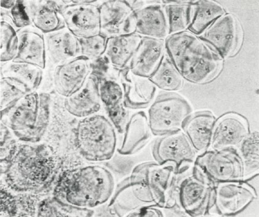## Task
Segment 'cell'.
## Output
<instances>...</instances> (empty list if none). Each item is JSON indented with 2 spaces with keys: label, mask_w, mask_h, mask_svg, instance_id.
<instances>
[{
  "label": "cell",
  "mask_w": 259,
  "mask_h": 217,
  "mask_svg": "<svg viewBox=\"0 0 259 217\" xmlns=\"http://www.w3.org/2000/svg\"><path fill=\"white\" fill-rule=\"evenodd\" d=\"M5 181L12 191L40 192L56 178L58 162L54 151L46 144L23 145L5 167Z\"/></svg>",
  "instance_id": "cell-1"
},
{
  "label": "cell",
  "mask_w": 259,
  "mask_h": 217,
  "mask_svg": "<svg viewBox=\"0 0 259 217\" xmlns=\"http://www.w3.org/2000/svg\"><path fill=\"white\" fill-rule=\"evenodd\" d=\"M114 177L108 169L89 165L64 172L53 195L71 206L93 209L110 199L115 191Z\"/></svg>",
  "instance_id": "cell-2"
},
{
  "label": "cell",
  "mask_w": 259,
  "mask_h": 217,
  "mask_svg": "<svg viewBox=\"0 0 259 217\" xmlns=\"http://www.w3.org/2000/svg\"><path fill=\"white\" fill-rule=\"evenodd\" d=\"M166 52L183 80L201 84L216 75L221 60L209 46L189 31L168 35Z\"/></svg>",
  "instance_id": "cell-3"
},
{
  "label": "cell",
  "mask_w": 259,
  "mask_h": 217,
  "mask_svg": "<svg viewBox=\"0 0 259 217\" xmlns=\"http://www.w3.org/2000/svg\"><path fill=\"white\" fill-rule=\"evenodd\" d=\"M1 113L2 123L19 140L37 143L45 135L51 120L50 94L31 92Z\"/></svg>",
  "instance_id": "cell-4"
},
{
  "label": "cell",
  "mask_w": 259,
  "mask_h": 217,
  "mask_svg": "<svg viewBox=\"0 0 259 217\" xmlns=\"http://www.w3.org/2000/svg\"><path fill=\"white\" fill-rule=\"evenodd\" d=\"M74 141L83 159L93 162L109 160L116 151L117 130L108 117L96 114L78 122Z\"/></svg>",
  "instance_id": "cell-5"
},
{
  "label": "cell",
  "mask_w": 259,
  "mask_h": 217,
  "mask_svg": "<svg viewBox=\"0 0 259 217\" xmlns=\"http://www.w3.org/2000/svg\"><path fill=\"white\" fill-rule=\"evenodd\" d=\"M192 112L189 101L179 94H159L149 106L147 114L151 133L162 136L182 131Z\"/></svg>",
  "instance_id": "cell-6"
},
{
  "label": "cell",
  "mask_w": 259,
  "mask_h": 217,
  "mask_svg": "<svg viewBox=\"0 0 259 217\" xmlns=\"http://www.w3.org/2000/svg\"><path fill=\"white\" fill-rule=\"evenodd\" d=\"M190 173L177 185L178 206L191 216L208 215L214 184L196 165Z\"/></svg>",
  "instance_id": "cell-7"
},
{
  "label": "cell",
  "mask_w": 259,
  "mask_h": 217,
  "mask_svg": "<svg viewBox=\"0 0 259 217\" xmlns=\"http://www.w3.org/2000/svg\"><path fill=\"white\" fill-rule=\"evenodd\" d=\"M194 164L214 184L244 180V165L237 148H209L198 155Z\"/></svg>",
  "instance_id": "cell-8"
},
{
  "label": "cell",
  "mask_w": 259,
  "mask_h": 217,
  "mask_svg": "<svg viewBox=\"0 0 259 217\" xmlns=\"http://www.w3.org/2000/svg\"><path fill=\"white\" fill-rule=\"evenodd\" d=\"M255 189L246 181L214 184L209 215L234 216L244 211L257 198Z\"/></svg>",
  "instance_id": "cell-9"
},
{
  "label": "cell",
  "mask_w": 259,
  "mask_h": 217,
  "mask_svg": "<svg viewBox=\"0 0 259 217\" xmlns=\"http://www.w3.org/2000/svg\"><path fill=\"white\" fill-rule=\"evenodd\" d=\"M135 169L149 185L158 207L172 208L178 205L176 188L179 175L174 165L150 161L139 164Z\"/></svg>",
  "instance_id": "cell-10"
},
{
  "label": "cell",
  "mask_w": 259,
  "mask_h": 217,
  "mask_svg": "<svg viewBox=\"0 0 259 217\" xmlns=\"http://www.w3.org/2000/svg\"><path fill=\"white\" fill-rule=\"evenodd\" d=\"M152 153L158 164L174 165L179 175L189 171L198 155L183 130L160 136L155 142Z\"/></svg>",
  "instance_id": "cell-11"
},
{
  "label": "cell",
  "mask_w": 259,
  "mask_h": 217,
  "mask_svg": "<svg viewBox=\"0 0 259 217\" xmlns=\"http://www.w3.org/2000/svg\"><path fill=\"white\" fill-rule=\"evenodd\" d=\"M61 3L59 13L64 25L78 38L101 34L100 11L97 1H67Z\"/></svg>",
  "instance_id": "cell-12"
},
{
  "label": "cell",
  "mask_w": 259,
  "mask_h": 217,
  "mask_svg": "<svg viewBox=\"0 0 259 217\" xmlns=\"http://www.w3.org/2000/svg\"><path fill=\"white\" fill-rule=\"evenodd\" d=\"M111 68L108 72L96 74L99 80V95L107 116L119 133H123L129 116L123 104L124 92L119 78V70Z\"/></svg>",
  "instance_id": "cell-13"
},
{
  "label": "cell",
  "mask_w": 259,
  "mask_h": 217,
  "mask_svg": "<svg viewBox=\"0 0 259 217\" xmlns=\"http://www.w3.org/2000/svg\"><path fill=\"white\" fill-rule=\"evenodd\" d=\"M99 11L101 34L107 38L135 33V12L128 1L104 2Z\"/></svg>",
  "instance_id": "cell-14"
},
{
  "label": "cell",
  "mask_w": 259,
  "mask_h": 217,
  "mask_svg": "<svg viewBox=\"0 0 259 217\" xmlns=\"http://www.w3.org/2000/svg\"><path fill=\"white\" fill-rule=\"evenodd\" d=\"M93 71V62L82 56L55 67L52 76L55 92L64 98L72 95L84 85Z\"/></svg>",
  "instance_id": "cell-15"
},
{
  "label": "cell",
  "mask_w": 259,
  "mask_h": 217,
  "mask_svg": "<svg viewBox=\"0 0 259 217\" xmlns=\"http://www.w3.org/2000/svg\"><path fill=\"white\" fill-rule=\"evenodd\" d=\"M200 39L208 43L222 58L232 56L237 48L240 31L236 18L225 14L201 34Z\"/></svg>",
  "instance_id": "cell-16"
},
{
  "label": "cell",
  "mask_w": 259,
  "mask_h": 217,
  "mask_svg": "<svg viewBox=\"0 0 259 217\" xmlns=\"http://www.w3.org/2000/svg\"><path fill=\"white\" fill-rule=\"evenodd\" d=\"M118 75L124 92L125 108L144 109L152 103L157 88L149 78L137 76L128 68L119 70Z\"/></svg>",
  "instance_id": "cell-17"
},
{
  "label": "cell",
  "mask_w": 259,
  "mask_h": 217,
  "mask_svg": "<svg viewBox=\"0 0 259 217\" xmlns=\"http://www.w3.org/2000/svg\"><path fill=\"white\" fill-rule=\"evenodd\" d=\"M47 66L55 67L81 56L79 38L65 26L45 34Z\"/></svg>",
  "instance_id": "cell-18"
},
{
  "label": "cell",
  "mask_w": 259,
  "mask_h": 217,
  "mask_svg": "<svg viewBox=\"0 0 259 217\" xmlns=\"http://www.w3.org/2000/svg\"><path fill=\"white\" fill-rule=\"evenodd\" d=\"M63 106L70 116L81 119L98 114L102 106L98 77L92 73L80 89L65 98Z\"/></svg>",
  "instance_id": "cell-19"
},
{
  "label": "cell",
  "mask_w": 259,
  "mask_h": 217,
  "mask_svg": "<svg viewBox=\"0 0 259 217\" xmlns=\"http://www.w3.org/2000/svg\"><path fill=\"white\" fill-rule=\"evenodd\" d=\"M166 53L164 39L143 37L127 68L137 76L150 78Z\"/></svg>",
  "instance_id": "cell-20"
},
{
  "label": "cell",
  "mask_w": 259,
  "mask_h": 217,
  "mask_svg": "<svg viewBox=\"0 0 259 217\" xmlns=\"http://www.w3.org/2000/svg\"><path fill=\"white\" fill-rule=\"evenodd\" d=\"M249 133L244 118L236 114H226L215 123L210 148H237Z\"/></svg>",
  "instance_id": "cell-21"
},
{
  "label": "cell",
  "mask_w": 259,
  "mask_h": 217,
  "mask_svg": "<svg viewBox=\"0 0 259 217\" xmlns=\"http://www.w3.org/2000/svg\"><path fill=\"white\" fill-rule=\"evenodd\" d=\"M121 147L117 150L119 154L131 156L141 151L151 138L148 117L146 112L134 113L127 120L123 131Z\"/></svg>",
  "instance_id": "cell-22"
},
{
  "label": "cell",
  "mask_w": 259,
  "mask_h": 217,
  "mask_svg": "<svg viewBox=\"0 0 259 217\" xmlns=\"http://www.w3.org/2000/svg\"><path fill=\"white\" fill-rule=\"evenodd\" d=\"M19 52L13 61L30 63L45 70L47 55L45 34L33 26L17 30Z\"/></svg>",
  "instance_id": "cell-23"
},
{
  "label": "cell",
  "mask_w": 259,
  "mask_h": 217,
  "mask_svg": "<svg viewBox=\"0 0 259 217\" xmlns=\"http://www.w3.org/2000/svg\"><path fill=\"white\" fill-rule=\"evenodd\" d=\"M216 122L212 112L204 111L191 114L183 125L182 130L198 155L210 148Z\"/></svg>",
  "instance_id": "cell-24"
},
{
  "label": "cell",
  "mask_w": 259,
  "mask_h": 217,
  "mask_svg": "<svg viewBox=\"0 0 259 217\" xmlns=\"http://www.w3.org/2000/svg\"><path fill=\"white\" fill-rule=\"evenodd\" d=\"M135 12V33L142 37L164 39L168 36V24L164 7L145 6Z\"/></svg>",
  "instance_id": "cell-25"
},
{
  "label": "cell",
  "mask_w": 259,
  "mask_h": 217,
  "mask_svg": "<svg viewBox=\"0 0 259 217\" xmlns=\"http://www.w3.org/2000/svg\"><path fill=\"white\" fill-rule=\"evenodd\" d=\"M23 2L32 26L44 34L65 26L59 11L61 4L48 1Z\"/></svg>",
  "instance_id": "cell-26"
},
{
  "label": "cell",
  "mask_w": 259,
  "mask_h": 217,
  "mask_svg": "<svg viewBox=\"0 0 259 217\" xmlns=\"http://www.w3.org/2000/svg\"><path fill=\"white\" fill-rule=\"evenodd\" d=\"M143 37L137 33L107 38L103 58L111 68L121 70L128 68Z\"/></svg>",
  "instance_id": "cell-27"
},
{
  "label": "cell",
  "mask_w": 259,
  "mask_h": 217,
  "mask_svg": "<svg viewBox=\"0 0 259 217\" xmlns=\"http://www.w3.org/2000/svg\"><path fill=\"white\" fill-rule=\"evenodd\" d=\"M225 14V10L217 2L208 0L193 2L189 31L194 35H201Z\"/></svg>",
  "instance_id": "cell-28"
},
{
  "label": "cell",
  "mask_w": 259,
  "mask_h": 217,
  "mask_svg": "<svg viewBox=\"0 0 259 217\" xmlns=\"http://www.w3.org/2000/svg\"><path fill=\"white\" fill-rule=\"evenodd\" d=\"M1 64V78L15 79L26 85L31 91H37L41 86L45 72L39 67L16 61Z\"/></svg>",
  "instance_id": "cell-29"
},
{
  "label": "cell",
  "mask_w": 259,
  "mask_h": 217,
  "mask_svg": "<svg viewBox=\"0 0 259 217\" xmlns=\"http://www.w3.org/2000/svg\"><path fill=\"white\" fill-rule=\"evenodd\" d=\"M168 24V35L183 32L190 25L193 2H162Z\"/></svg>",
  "instance_id": "cell-30"
},
{
  "label": "cell",
  "mask_w": 259,
  "mask_h": 217,
  "mask_svg": "<svg viewBox=\"0 0 259 217\" xmlns=\"http://www.w3.org/2000/svg\"><path fill=\"white\" fill-rule=\"evenodd\" d=\"M157 88L167 92L180 90L183 85V78L170 60L168 55L164 59L149 78Z\"/></svg>",
  "instance_id": "cell-31"
},
{
  "label": "cell",
  "mask_w": 259,
  "mask_h": 217,
  "mask_svg": "<svg viewBox=\"0 0 259 217\" xmlns=\"http://www.w3.org/2000/svg\"><path fill=\"white\" fill-rule=\"evenodd\" d=\"M239 153L244 168V180L258 175L259 139L258 132L249 133L238 146Z\"/></svg>",
  "instance_id": "cell-32"
},
{
  "label": "cell",
  "mask_w": 259,
  "mask_h": 217,
  "mask_svg": "<svg viewBox=\"0 0 259 217\" xmlns=\"http://www.w3.org/2000/svg\"><path fill=\"white\" fill-rule=\"evenodd\" d=\"M92 209L82 208L67 204L61 200L51 197L43 200L38 204V216H91Z\"/></svg>",
  "instance_id": "cell-33"
},
{
  "label": "cell",
  "mask_w": 259,
  "mask_h": 217,
  "mask_svg": "<svg viewBox=\"0 0 259 217\" xmlns=\"http://www.w3.org/2000/svg\"><path fill=\"white\" fill-rule=\"evenodd\" d=\"M19 48V40L17 30L11 22L6 20L1 22V48L0 60L6 63L15 60Z\"/></svg>",
  "instance_id": "cell-34"
},
{
  "label": "cell",
  "mask_w": 259,
  "mask_h": 217,
  "mask_svg": "<svg viewBox=\"0 0 259 217\" xmlns=\"http://www.w3.org/2000/svg\"><path fill=\"white\" fill-rule=\"evenodd\" d=\"M30 89L22 82L10 78H1V112L14 105Z\"/></svg>",
  "instance_id": "cell-35"
},
{
  "label": "cell",
  "mask_w": 259,
  "mask_h": 217,
  "mask_svg": "<svg viewBox=\"0 0 259 217\" xmlns=\"http://www.w3.org/2000/svg\"><path fill=\"white\" fill-rule=\"evenodd\" d=\"M81 56L94 63L102 58L105 52L107 38L102 34L79 38Z\"/></svg>",
  "instance_id": "cell-36"
},
{
  "label": "cell",
  "mask_w": 259,
  "mask_h": 217,
  "mask_svg": "<svg viewBox=\"0 0 259 217\" xmlns=\"http://www.w3.org/2000/svg\"><path fill=\"white\" fill-rule=\"evenodd\" d=\"M9 17L11 18L13 25L17 27V30L32 26L23 2H17V5L10 10Z\"/></svg>",
  "instance_id": "cell-37"
},
{
  "label": "cell",
  "mask_w": 259,
  "mask_h": 217,
  "mask_svg": "<svg viewBox=\"0 0 259 217\" xmlns=\"http://www.w3.org/2000/svg\"><path fill=\"white\" fill-rule=\"evenodd\" d=\"M157 207H147L138 209L127 216H164V214Z\"/></svg>",
  "instance_id": "cell-38"
},
{
  "label": "cell",
  "mask_w": 259,
  "mask_h": 217,
  "mask_svg": "<svg viewBox=\"0 0 259 217\" xmlns=\"http://www.w3.org/2000/svg\"><path fill=\"white\" fill-rule=\"evenodd\" d=\"M18 1H2L1 5L2 9L5 10H11L17 5Z\"/></svg>",
  "instance_id": "cell-39"
}]
</instances>
